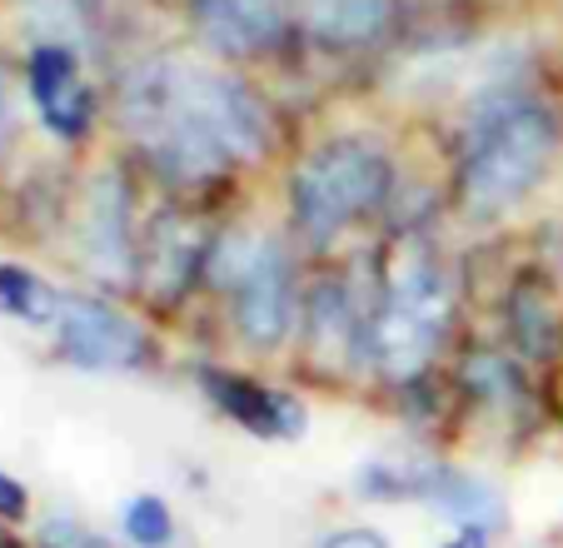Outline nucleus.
<instances>
[{"mask_svg":"<svg viewBox=\"0 0 563 548\" xmlns=\"http://www.w3.org/2000/svg\"><path fill=\"white\" fill-rule=\"evenodd\" d=\"M65 295L55 285H45L35 270L25 264H0V315L21 319V325H60Z\"/></svg>","mask_w":563,"mask_h":548,"instance_id":"nucleus-13","label":"nucleus"},{"mask_svg":"<svg viewBox=\"0 0 563 548\" xmlns=\"http://www.w3.org/2000/svg\"><path fill=\"white\" fill-rule=\"evenodd\" d=\"M439 335H444V329L384 305L379 315H374V329H369V354L379 359V370L389 374V380H409V374H419L429 364Z\"/></svg>","mask_w":563,"mask_h":548,"instance_id":"nucleus-10","label":"nucleus"},{"mask_svg":"<svg viewBox=\"0 0 563 548\" xmlns=\"http://www.w3.org/2000/svg\"><path fill=\"white\" fill-rule=\"evenodd\" d=\"M41 544L45 548H100V538L90 534V528L70 524V518H51V524L41 528Z\"/></svg>","mask_w":563,"mask_h":548,"instance_id":"nucleus-17","label":"nucleus"},{"mask_svg":"<svg viewBox=\"0 0 563 548\" xmlns=\"http://www.w3.org/2000/svg\"><path fill=\"white\" fill-rule=\"evenodd\" d=\"M205 394L230 414L234 424H245L250 434H265V439H299L309 424L305 404L295 394H279L260 380H240V374H220V370H205L200 374Z\"/></svg>","mask_w":563,"mask_h":548,"instance_id":"nucleus-7","label":"nucleus"},{"mask_svg":"<svg viewBox=\"0 0 563 548\" xmlns=\"http://www.w3.org/2000/svg\"><path fill=\"white\" fill-rule=\"evenodd\" d=\"M125 125L170 179L200 185L230 160H260L269 120L234 75L190 61H150L125 85Z\"/></svg>","mask_w":563,"mask_h":548,"instance_id":"nucleus-1","label":"nucleus"},{"mask_svg":"<svg viewBox=\"0 0 563 548\" xmlns=\"http://www.w3.org/2000/svg\"><path fill=\"white\" fill-rule=\"evenodd\" d=\"M424 498H429L434 508H444V514H454V518H464V524H474L478 534H484V528H494V524L504 518L499 494H494L489 484L468 479V474H454V469H439V474L429 479Z\"/></svg>","mask_w":563,"mask_h":548,"instance_id":"nucleus-12","label":"nucleus"},{"mask_svg":"<svg viewBox=\"0 0 563 548\" xmlns=\"http://www.w3.org/2000/svg\"><path fill=\"white\" fill-rule=\"evenodd\" d=\"M170 534H175V518H170V508H165V498L140 494L125 504V538L135 548H165Z\"/></svg>","mask_w":563,"mask_h":548,"instance_id":"nucleus-16","label":"nucleus"},{"mask_svg":"<svg viewBox=\"0 0 563 548\" xmlns=\"http://www.w3.org/2000/svg\"><path fill=\"white\" fill-rule=\"evenodd\" d=\"M31 96L45 130L60 140H80L90 125V90L75 70V55L65 45H41L31 55Z\"/></svg>","mask_w":563,"mask_h":548,"instance_id":"nucleus-8","label":"nucleus"},{"mask_svg":"<svg viewBox=\"0 0 563 548\" xmlns=\"http://www.w3.org/2000/svg\"><path fill=\"white\" fill-rule=\"evenodd\" d=\"M314 548H389V544H384V534H374V528H334V534H324Z\"/></svg>","mask_w":563,"mask_h":548,"instance_id":"nucleus-18","label":"nucleus"},{"mask_svg":"<svg viewBox=\"0 0 563 548\" xmlns=\"http://www.w3.org/2000/svg\"><path fill=\"white\" fill-rule=\"evenodd\" d=\"M190 15L210 45L224 55L265 51L285 31V6L279 0H190Z\"/></svg>","mask_w":563,"mask_h":548,"instance_id":"nucleus-9","label":"nucleus"},{"mask_svg":"<svg viewBox=\"0 0 563 548\" xmlns=\"http://www.w3.org/2000/svg\"><path fill=\"white\" fill-rule=\"evenodd\" d=\"M553 120L533 100H494L468 130L459 160V205L468 220H499L543 179L553 160Z\"/></svg>","mask_w":563,"mask_h":548,"instance_id":"nucleus-2","label":"nucleus"},{"mask_svg":"<svg viewBox=\"0 0 563 548\" xmlns=\"http://www.w3.org/2000/svg\"><path fill=\"white\" fill-rule=\"evenodd\" d=\"M11 135H15V106H11V80L0 75V155L11 150Z\"/></svg>","mask_w":563,"mask_h":548,"instance_id":"nucleus-20","label":"nucleus"},{"mask_svg":"<svg viewBox=\"0 0 563 548\" xmlns=\"http://www.w3.org/2000/svg\"><path fill=\"white\" fill-rule=\"evenodd\" d=\"M25 504H31L25 489L11 474H0V518H25Z\"/></svg>","mask_w":563,"mask_h":548,"instance_id":"nucleus-19","label":"nucleus"},{"mask_svg":"<svg viewBox=\"0 0 563 548\" xmlns=\"http://www.w3.org/2000/svg\"><path fill=\"white\" fill-rule=\"evenodd\" d=\"M449 548H489V544H484V534H468V538H454Z\"/></svg>","mask_w":563,"mask_h":548,"instance_id":"nucleus-21","label":"nucleus"},{"mask_svg":"<svg viewBox=\"0 0 563 548\" xmlns=\"http://www.w3.org/2000/svg\"><path fill=\"white\" fill-rule=\"evenodd\" d=\"M394 190V165L369 140H330L295 169V220L314 244H330Z\"/></svg>","mask_w":563,"mask_h":548,"instance_id":"nucleus-3","label":"nucleus"},{"mask_svg":"<svg viewBox=\"0 0 563 548\" xmlns=\"http://www.w3.org/2000/svg\"><path fill=\"white\" fill-rule=\"evenodd\" d=\"M86 254L100 280H130L135 270V230H130V190L120 175H100L86 195Z\"/></svg>","mask_w":563,"mask_h":548,"instance_id":"nucleus-6","label":"nucleus"},{"mask_svg":"<svg viewBox=\"0 0 563 548\" xmlns=\"http://www.w3.org/2000/svg\"><path fill=\"white\" fill-rule=\"evenodd\" d=\"M309 339H314V354H350L360 344V325H354V309L344 299L340 285H324L309 299Z\"/></svg>","mask_w":563,"mask_h":548,"instance_id":"nucleus-14","label":"nucleus"},{"mask_svg":"<svg viewBox=\"0 0 563 548\" xmlns=\"http://www.w3.org/2000/svg\"><path fill=\"white\" fill-rule=\"evenodd\" d=\"M60 354L80 370H135L145 359V335L135 319L110 309L106 299L65 295L60 305Z\"/></svg>","mask_w":563,"mask_h":548,"instance_id":"nucleus-5","label":"nucleus"},{"mask_svg":"<svg viewBox=\"0 0 563 548\" xmlns=\"http://www.w3.org/2000/svg\"><path fill=\"white\" fill-rule=\"evenodd\" d=\"M220 280L230 289L234 329L245 335L250 349H279L285 335L295 329L299 295H295V270L289 254L275 240H230L220 254Z\"/></svg>","mask_w":563,"mask_h":548,"instance_id":"nucleus-4","label":"nucleus"},{"mask_svg":"<svg viewBox=\"0 0 563 548\" xmlns=\"http://www.w3.org/2000/svg\"><path fill=\"white\" fill-rule=\"evenodd\" d=\"M314 35L330 45H369L389 25V0H305Z\"/></svg>","mask_w":563,"mask_h":548,"instance_id":"nucleus-11","label":"nucleus"},{"mask_svg":"<svg viewBox=\"0 0 563 548\" xmlns=\"http://www.w3.org/2000/svg\"><path fill=\"white\" fill-rule=\"evenodd\" d=\"M150 260H155L150 264V270H155L150 285H155L159 295H175V289H185V280L195 274V264H200V240H195L180 220H165L155 230V254H150Z\"/></svg>","mask_w":563,"mask_h":548,"instance_id":"nucleus-15","label":"nucleus"}]
</instances>
